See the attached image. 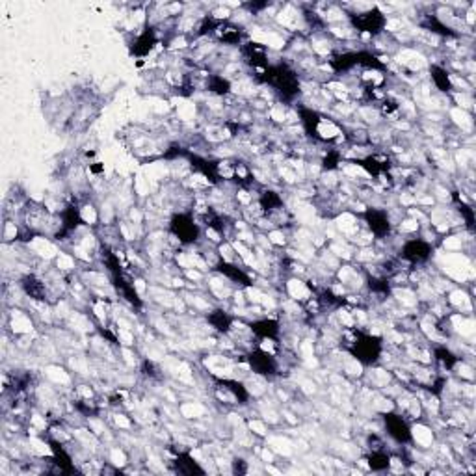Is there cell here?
Masks as SVG:
<instances>
[{"mask_svg":"<svg viewBox=\"0 0 476 476\" xmlns=\"http://www.w3.org/2000/svg\"><path fill=\"white\" fill-rule=\"evenodd\" d=\"M260 81L266 82L281 99L289 101V103L300 95V79H298V73L291 65H287V63H278V65L270 63L268 69L262 71V74H260Z\"/></svg>","mask_w":476,"mask_h":476,"instance_id":"1","label":"cell"},{"mask_svg":"<svg viewBox=\"0 0 476 476\" xmlns=\"http://www.w3.org/2000/svg\"><path fill=\"white\" fill-rule=\"evenodd\" d=\"M348 352L352 353L361 365H374L380 361L384 353V340L371 333H358V337L350 342Z\"/></svg>","mask_w":476,"mask_h":476,"instance_id":"2","label":"cell"},{"mask_svg":"<svg viewBox=\"0 0 476 476\" xmlns=\"http://www.w3.org/2000/svg\"><path fill=\"white\" fill-rule=\"evenodd\" d=\"M350 23H352L353 30L376 37L387 26V15L380 12V8L366 4V6H361V12L350 13Z\"/></svg>","mask_w":476,"mask_h":476,"instance_id":"3","label":"cell"},{"mask_svg":"<svg viewBox=\"0 0 476 476\" xmlns=\"http://www.w3.org/2000/svg\"><path fill=\"white\" fill-rule=\"evenodd\" d=\"M169 233L174 238L179 240V244H194L201 238V225L190 212L180 211L169 218Z\"/></svg>","mask_w":476,"mask_h":476,"instance_id":"4","label":"cell"},{"mask_svg":"<svg viewBox=\"0 0 476 476\" xmlns=\"http://www.w3.org/2000/svg\"><path fill=\"white\" fill-rule=\"evenodd\" d=\"M433 253L432 244L424 238H409L400 247V257H402L408 265H424L430 260Z\"/></svg>","mask_w":476,"mask_h":476,"instance_id":"5","label":"cell"},{"mask_svg":"<svg viewBox=\"0 0 476 476\" xmlns=\"http://www.w3.org/2000/svg\"><path fill=\"white\" fill-rule=\"evenodd\" d=\"M247 365H249V369H251L257 376L265 377L276 376L279 371V363L278 359H276V355L260 346L247 355Z\"/></svg>","mask_w":476,"mask_h":476,"instance_id":"6","label":"cell"},{"mask_svg":"<svg viewBox=\"0 0 476 476\" xmlns=\"http://www.w3.org/2000/svg\"><path fill=\"white\" fill-rule=\"evenodd\" d=\"M384 424L385 430H387V435L391 439L398 443V445H408L413 439V433H411V426L409 422L406 421V417L400 413H385L384 415Z\"/></svg>","mask_w":476,"mask_h":476,"instance_id":"7","label":"cell"},{"mask_svg":"<svg viewBox=\"0 0 476 476\" xmlns=\"http://www.w3.org/2000/svg\"><path fill=\"white\" fill-rule=\"evenodd\" d=\"M365 225L366 229L371 231V235L374 238H387L391 235V229H393V223H391V216L387 211H382V209H366L365 214Z\"/></svg>","mask_w":476,"mask_h":476,"instance_id":"8","label":"cell"},{"mask_svg":"<svg viewBox=\"0 0 476 476\" xmlns=\"http://www.w3.org/2000/svg\"><path fill=\"white\" fill-rule=\"evenodd\" d=\"M156 45H158V32L153 26H147L134 39V43L130 47V54L138 56V58H145V56H149L156 49Z\"/></svg>","mask_w":476,"mask_h":476,"instance_id":"9","label":"cell"},{"mask_svg":"<svg viewBox=\"0 0 476 476\" xmlns=\"http://www.w3.org/2000/svg\"><path fill=\"white\" fill-rule=\"evenodd\" d=\"M249 333L260 340H276L281 333V326L276 318H259L249 322Z\"/></svg>","mask_w":476,"mask_h":476,"instance_id":"10","label":"cell"},{"mask_svg":"<svg viewBox=\"0 0 476 476\" xmlns=\"http://www.w3.org/2000/svg\"><path fill=\"white\" fill-rule=\"evenodd\" d=\"M21 289H23L26 296L36 300V302L47 300V284H45L43 279H39L34 273H28V276L21 279Z\"/></svg>","mask_w":476,"mask_h":476,"instance_id":"11","label":"cell"},{"mask_svg":"<svg viewBox=\"0 0 476 476\" xmlns=\"http://www.w3.org/2000/svg\"><path fill=\"white\" fill-rule=\"evenodd\" d=\"M207 320L212 326V329H216L220 333H229L233 326H235V318L223 309H214L209 313Z\"/></svg>","mask_w":476,"mask_h":476,"instance_id":"12","label":"cell"},{"mask_svg":"<svg viewBox=\"0 0 476 476\" xmlns=\"http://www.w3.org/2000/svg\"><path fill=\"white\" fill-rule=\"evenodd\" d=\"M430 76H432L433 86L437 87L439 92H452V76L443 65H432L430 68Z\"/></svg>","mask_w":476,"mask_h":476,"instance_id":"13","label":"cell"},{"mask_svg":"<svg viewBox=\"0 0 476 476\" xmlns=\"http://www.w3.org/2000/svg\"><path fill=\"white\" fill-rule=\"evenodd\" d=\"M366 464H369V467H371L372 470H376V473H380V470H387L391 467V456L384 448H374V451L369 454Z\"/></svg>","mask_w":476,"mask_h":476,"instance_id":"14","label":"cell"},{"mask_svg":"<svg viewBox=\"0 0 476 476\" xmlns=\"http://www.w3.org/2000/svg\"><path fill=\"white\" fill-rule=\"evenodd\" d=\"M220 272L225 276V278L233 279L235 283H242V284H249L247 281V276L244 272H242L238 266H233V265H227V262H223V265H220Z\"/></svg>","mask_w":476,"mask_h":476,"instance_id":"15","label":"cell"},{"mask_svg":"<svg viewBox=\"0 0 476 476\" xmlns=\"http://www.w3.org/2000/svg\"><path fill=\"white\" fill-rule=\"evenodd\" d=\"M177 467H179V473H185V475L203 473V469L196 464V459L190 458V454H179L177 456Z\"/></svg>","mask_w":476,"mask_h":476,"instance_id":"16","label":"cell"},{"mask_svg":"<svg viewBox=\"0 0 476 476\" xmlns=\"http://www.w3.org/2000/svg\"><path fill=\"white\" fill-rule=\"evenodd\" d=\"M433 355H435V359H437L445 369H452L454 365H458L459 361V358H456V355H454L451 350H446V348H435Z\"/></svg>","mask_w":476,"mask_h":476,"instance_id":"17","label":"cell"},{"mask_svg":"<svg viewBox=\"0 0 476 476\" xmlns=\"http://www.w3.org/2000/svg\"><path fill=\"white\" fill-rule=\"evenodd\" d=\"M339 164H340V153L339 151H335V149L328 151L326 156L322 158V169H324V172H333V169L339 167Z\"/></svg>","mask_w":476,"mask_h":476,"instance_id":"18","label":"cell"}]
</instances>
